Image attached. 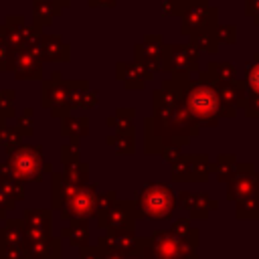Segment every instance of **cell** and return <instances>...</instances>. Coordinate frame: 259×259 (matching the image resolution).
Returning <instances> with one entry per match:
<instances>
[{
	"mask_svg": "<svg viewBox=\"0 0 259 259\" xmlns=\"http://www.w3.org/2000/svg\"><path fill=\"white\" fill-rule=\"evenodd\" d=\"M140 206L144 208V212L148 217H154V219L166 217L172 208V194L164 184H154L152 188H148L142 194Z\"/></svg>",
	"mask_w": 259,
	"mask_h": 259,
	"instance_id": "2",
	"label": "cell"
},
{
	"mask_svg": "<svg viewBox=\"0 0 259 259\" xmlns=\"http://www.w3.org/2000/svg\"><path fill=\"white\" fill-rule=\"evenodd\" d=\"M188 107L198 119H214L219 111V97L210 87H192L188 95Z\"/></svg>",
	"mask_w": 259,
	"mask_h": 259,
	"instance_id": "1",
	"label": "cell"
},
{
	"mask_svg": "<svg viewBox=\"0 0 259 259\" xmlns=\"http://www.w3.org/2000/svg\"><path fill=\"white\" fill-rule=\"evenodd\" d=\"M249 85H251V89L255 91V93H259V63L251 69V73H249Z\"/></svg>",
	"mask_w": 259,
	"mask_h": 259,
	"instance_id": "3",
	"label": "cell"
}]
</instances>
